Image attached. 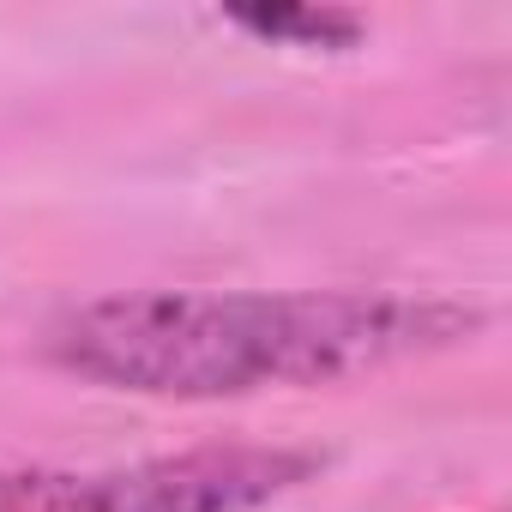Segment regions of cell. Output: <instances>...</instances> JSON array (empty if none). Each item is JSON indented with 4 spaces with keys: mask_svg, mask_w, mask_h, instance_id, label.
I'll return each mask as SVG.
<instances>
[{
    "mask_svg": "<svg viewBox=\"0 0 512 512\" xmlns=\"http://www.w3.org/2000/svg\"><path fill=\"white\" fill-rule=\"evenodd\" d=\"M476 326L464 302L398 290H139L73 308L49 356L109 392L247 398L452 350Z\"/></svg>",
    "mask_w": 512,
    "mask_h": 512,
    "instance_id": "obj_1",
    "label": "cell"
},
{
    "mask_svg": "<svg viewBox=\"0 0 512 512\" xmlns=\"http://www.w3.org/2000/svg\"><path fill=\"white\" fill-rule=\"evenodd\" d=\"M320 476L296 446H193L139 464H0V512H266Z\"/></svg>",
    "mask_w": 512,
    "mask_h": 512,
    "instance_id": "obj_2",
    "label": "cell"
},
{
    "mask_svg": "<svg viewBox=\"0 0 512 512\" xmlns=\"http://www.w3.org/2000/svg\"><path fill=\"white\" fill-rule=\"evenodd\" d=\"M235 31H253L266 43H296V49H350L362 43V13L344 7H229L223 13Z\"/></svg>",
    "mask_w": 512,
    "mask_h": 512,
    "instance_id": "obj_3",
    "label": "cell"
}]
</instances>
